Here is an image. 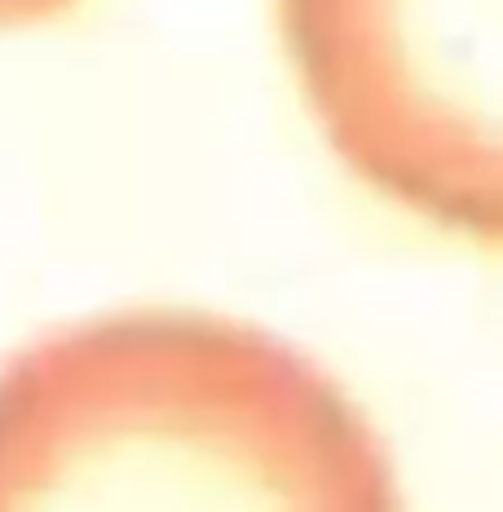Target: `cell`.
Wrapping results in <instances>:
<instances>
[{
	"mask_svg": "<svg viewBox=\"0 0 503 512\" xmlns=\"http://www.w3.org/2000/svg\"><path fill=\"white\" fill-rule=\"evenodd\" d=\"M278 27L340 164L503 252V0H278Z\"/></svg>",
	"mask_w": 503,
	"mask_h": 512,
	"instance_id": "obj_2",
	"label": "cell"
},
{
	"mask_svg": "<svg viewBox=\"0 0 503 512\" xmlns=\"http://www.w3.org/2000/svg\"><path fill=\"white\" fill-rule=\"evenodd\" d=\"M71 5H76V0H0V31L49 23V18L67 14Z\"/></svg>",
	"mask_w": 503,
	"mask_h": 512,
	"instance_id": "obj_3",
	"label": "cell"
},
{
	"mask_svg": "<svg viewBox=\"0 0 503 512\" xmlns=\"http://www.w3.org/2000/svg\"><path fill=\"white\" fill-rule=\"evenodd\" d=\"M0 512H402V495L309 354L199 309H124L0 367Z\"/></svg>",
	"mask_w": 503,
	"mask_h": 512,
	"instance_id": "obj_1",
	"label": "cell"
}]
</instances>
